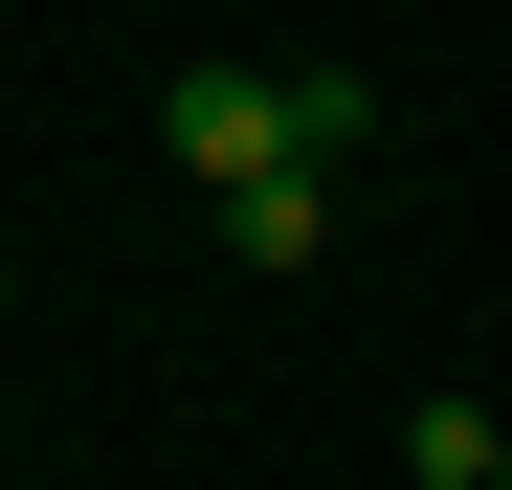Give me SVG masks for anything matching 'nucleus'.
Returning <instances> with one entry per match:
<instances>
[{
  "mask_svg": "<svg viewBox=\"0 0 512 490\" xmlns=\"http://www.w3.org/2000/svg\"><path fill=\"white\" fill-rule=\"evenodd\" d=\"M223 245H245V268H312V245H334V179H245Z\"/></svg>",
  "mask_w": 512,
  "mask_h": 490,
  "instance_id": "7ed1b4c3",
  "label": "nucleus"
},
{
  "mask_svg": "<svg viewBox=\"0 0 512 490\" xmlns=\"http://www.w3.org/2000/svg\"><path fill=\"white\" fill-rule=\"evenodd\" d=\"M490 490H512V468H490Z\"/></svg>",
  "mask_w": 512,
  "mask_h": 490,
  "instance_id": "20e7f679",
  "label": "nucleus"
},
{
  "mask_svg": "<svg viewBox=\"0 0 512 490\" xmlns=\"http://www.w3.org/2000/svg\"><path fill=\"white\" fill-rule=\"evenodd\" d=\"M401 468H423V490H490L512 424H490V401H401Z\"/></svg>",
  "mask_w": 512,
  "mask_h": 490,
  "instance_id": "f03ea898",
  "label": "nucleus"
},
{
  "mask_svg": "<svg viewBox=\"0 0 512 490\" xmlns=\"http://www.w3.org/2000/svg\"><path fill=\"white\" fill-rule=\"evenodd\" d=\"M156 134H179V179H201V201L312 179V156L357 134V67H312V90H268V67H179V90H156Z\"/></svg>",
  "mask_w": 512,
  "mask_h": 490,
  "instance_id": "f257e3e1",
  "label": "nucleus"
}]
</instances>
